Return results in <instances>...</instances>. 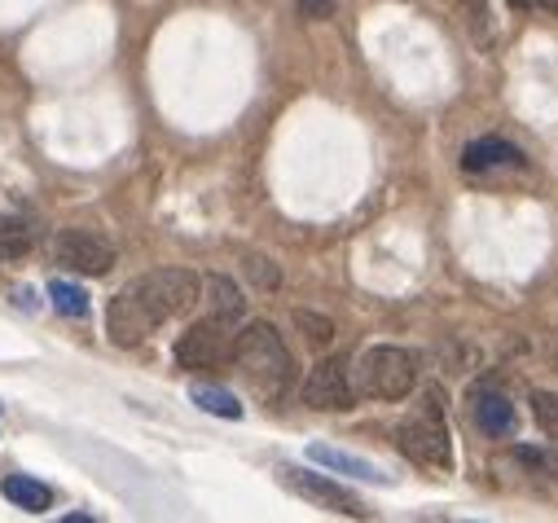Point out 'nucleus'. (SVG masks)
Wrapping results in <instances>:
<instances>
[{
	"label": "nucleus",
	"mask_w": 558,
	"mask_h": 523,
	"mask_svg": "<svg viewBox=\"0 0 558 523\" xmlns=\"http://www.w3.org/2000/svg\"><path fill=\"white\" fill-rule=\"evenodd\" d=\"M233 361H238L242 378L268 401L282 397V391L291 387V378H295L291 348L282 343V335H277L268 321H251L242 335H233Z\"/></svg>",
	"instance_id": "obj_1"
},
{
	"label": "nucleus",
	"mask_w": 558,
	"mask_h": 523,
	"mask_svg": "<svg viewBox=\"0 0 558 523\" xmlns=\"http://www.w3.org/2000/svg\"><path fill=\"white\" fill-rule=\"evenodd\" d=\"M417 369H423L417 352L396 343H374L356 361V391L374 401H404L417 387Z\"/></svg>",
	"instance_id": "obj_2"
},
{
	"label": "nucleus",
	"mask_w": 558,
	"mask_h": 523,
	"mask_svg": "<svg viewBox=\"0 0 558 523\" xmlns=\"http://www.w3.org/2000/svg\"><path fill=\"white\" fill-rule=\"evenodd\" d=\"M128 291L146 304V313H150L159 326L172 321V317H185V313L198 308V300H203V282H198V273H190V269H155V273H146V278H136Z\"/></svg>",
	"instance_id": "obj_3"
},
{
	"label": "nucleus",
	"mask_w": 558,
	"mask_h": 523,
	"mask_svg": "<svg viewBox=\"0 0 558 523\" xmlns=\"http://www.w3.org/2000/svg\"><path fill=\"white\" fill-rule=\"evenodd\" d=\"M396 445L404 458H413L417 466H432V471H449L453 466V449H449V427L436 410V391H432V405L427 414H417L409 423L396 427Z\"/></svg>",
	"instance_id": "obj_4"
},
{
	"label": "nucleus",
	"mask_w": 558,
	"mask_h": 523,
	"mask_svg": "<svg viewBox=\"0 0 558 523\" xmlns=\"http://www.w3.org/2000/svg\"><path fill=\"white\" fill-rule=\"evenodd\" d=\"M300 401L308 410H317V414H348V410H356V382H352L348 365L335 361V356L313 365L304 387H300Z\"/></svg>",
	"instance_id": "obj_5"
},
{
	"label": "nucleus",
	"mask_w": 558,
	"mask_h": 523,
	"mask_svg": "<svg viewBox=\"0 0 558 523\" xmlns=\"http://www.w3.org/2000/svg\"><path fill=\"white\" fill-rule=\"evenodd\" d=\"M177 361L185 369H220L225 361H233V326L220 317H203L194 321L181 339H177Z\"/></svg>",
	"instance_id": "obj_6"
},
{
	"label": "nucleus",
	"mask_w": 558,
	"mask_h": 523,
	"mask_svg": "<svg viewBox=\"0 0 558 523\" xmlns=\"http://www.w3.org/2000/svg\"><path fill=\"white\" fill-rule=\"evenodd\" d=\"M53 259L84 278H101L114 269V246L93 229H62L53 238Z\"/></svg>",
	"instance_id": "obj_7"
},
{
	"label": "nucleus",
	"mask_w": 558,
	"mask_h": 523,
	"mask_svg": "<svg viewBox=\"0 0 558 523\" xmlns=\"http://www.w3.org/2000/svg\"><path fill=\"white\" fill-rule=\"evenodd\" d=\"M282 475H287V484H291L300 497H308L313 506H322V510H330V514H348V519H365V514H369L365 501H361L356 492H348L343 484H335L330 475H317V471H304V466H287Z\"/></svg>",
	"instance_id": "obj_8"
},
{
	"label": "nucleus",
	"mask_w": 558,
	"mask_h": 523,
	"mask_svg": "<svg viewBox=\"0 0 558 523\" xmlns=\"http://www.w3.org/2000/svg\"><path fill=\"white\" fill-rule=\"evenodd\" d=\"M155 317L146 313V304L136 300L132 291H119L114 300H110V308H106V335H110V343H119V348H136V343H146L150 335H155Z\"/></svg>",
	"instance_id": "obj_9"
},
{
	"label": "nucleus",
	"mask_w": 558,
	"mask_h": 523,
	"mask_svg": "<svg viewBox=\"0 0 558 523\" xmlns=\"http://www.w3.org/2000/svg\"><path fill=\"white\" fill-rule=\"evenodd\" d=\"M308 458H313L317 466H326V471H335V475H352V479H361V484H383V488L391 484L387 471H378L374 462H365V458H356V453H343V449H335V445H313Z\"/></svg>",
	"instance_id": "obj_10"
},
{
	"label": "nucleus",
	"mask_w": 558,
	"mask_h": 523,
	"mask_svg": "<svg viewBox=\"0 0 558 523\" xmlns=\"http://www.w3.org/2000/svg\"><path fill=\"white\" fill-rule=\"evenodd\" d=\"M471 414H475L480 431H488L493 440H506V436H514V427H519L514 405H510L506 397H497V391H475V397H471Z\"/></svg>",
	"instance_id": "obj_11"
},
{
	"label": "nucleus",
	"mask_w": 558,
	"mask_h": 523,
	"mask_svg": "<svg viewBox=\"0 0 558 523\" xmlns=\"http://www.w3.org/2000/svg\"><path fill=\"white\" fill-rule=\"evenodd\" d=\"M519 163H523V155L501 137H480V142H471L462 150V168L466 172H493V168H519Z\"/></svg>",
	"instance_id": "obj_12"
},
{
	"label": "nucleus",
	"mask_w": 558,
	"mask_h": 523,
	"mask_svg": "<svg viewBox=\"0 0 558 523\" xmlns=\"http://www.w3.org/2000/svg\"><path fill=\"white\" fill-rule=\"evenodd\" d=\"M203 300H207V308H211V317H220V321H242V313H246V300H242V291L233 287V278H225V273H211L207 282H203Z\"/></svg>",
	"instance_id": "obj_13"
},
{
	"label": "nucleus",
	"mask_w": 558,
	"mask_h": 523,
	"mask_svg": "<svg viewBox=\"0 0 558 523\" xmlns=\"http://www.w3.org/2000/svg\"><path fill=\"white\" fill-rule=\"evenodd\" d=\"M0 492H5L19 510H27V514H40V510H49L53 506V492L40 484V479H32V475H5L0 479Z\"/></svg>",
	"instance_id": "obj_14"
},
{
	"label": "nucleus",
	"mask_w": 558,
	"mask_h": 523,
	"mask_svg": "<svg viewBox=\"0 0 558 523\" xmlns=\"http://www.w3.org/2000/svg\"><path fill=\"white\" fill-rule=\"evenodd\" d=\"M190 401H194L203 414H216V418H242L238 397H233V391H225V387H203V382H194V387H190Z\"/></svg>",
	"instance_id": "obj_15"
},
{
	"label": "nucleus",
	"mask_w": 558,
	"mask_h": 523,
	"mask_svg": "<svg viewBox=\"0 0 558 523\" xmlns=\"http://www.w3.org/2000/svg\"><path fill=\"white\" fill-rule=\"evenodd\" d=\"M27 251H32V229H27V220L0 211V259H19V255H27Z\"/></svg>",
	"instance_id": "obj_16"
},
{
	"label": "nucleus",
	"mask_w": 558,
	"mask_h": 523,
	"mask_svg": "<svg viewBox=\"0 0 558 523\" xmlns=\"http://www.w3.org/2000/svg\"><path fill=\"white\" fill-rule=\"evenodd\" d=\"M242 273L251 278L255 291H277V287H282V269H277V259L272 255H259V251H251L242 259Z\"/></svg>",
	"instance_id": "obj_17"
},
{
	"label": "nucleus",
	"mask_w": 558,
	"mask_h": 523,
	"mask_svg": "<svg viewBox=\"0 0 558 523\" xmlns=\"http://www.w3.org/2000/svg\"><path fill=\"white\" fill-rule=\"evenodd\" d=\"M49 300H53V308L62 313V317H75V321H84L88 317V295L75 287V282H49Z\"/></svg>",
	"instance_id": "obj_18"
},
{
	"label": "nucleus",
	"mask_w": 558,
	"mask_h": 523,
	"mask_svg": "<svg viewBox=\"0 0 558 523\" xmlns=\"http://www.w3.org/2000/svg\"><path fill=\"white\" fill-rule=\"evenodd\" d=\"M532 418L549 440H558V391H532Z\"/></svg>",
	"instance_id": "obj_19"
},
{
	"label": "nucleus",
	"mask_w": 558,
	"mask_h": 523,
	"mask_svg": "<svg viewBox=\"0 0 558 523\" xmlns=\"http://www.w3.org/2000/svg\"><path fill=\"white\" fill-rule=\"evenodd\" d=\"M295 326L308 335V343H313V348H326V343L335 339V321H330V317H322V313L300 308V313H295Z\"/></svg>",
	"instance_id": "obj_20"
},
{
	"label": "nucleus",
	"mask_w": 558,
	"mask_h": 523,
	"mask_svg": "<svg viewBox=\"0 0 558 523\" xmlns=\"http://www.w3.org/2000/svg\"><path fill=\"white\" fill-rule=\"evenodd\" d=\"M295 10L304 23H330L335 10H339V0H295Z\"/></svg>",
	"instance_id": "obj_21"
},
{
	"label": "nucleus",
	"mask_w": 558,
	"mask_h": 523,
	"mask_svg": "<svg viewBox=\"0 0 558 523\" xmlns=\"http://www.w3.org/2000/svg\"><path fill=\"white\" fill-rule=\"evenodd\" d=\"M466 5H471V10H475V14L484 19V0H466Z\"/></svg>",
	"instance_id": "obj_22"
},
{
	"label": "nucleus",
	"mask_w": 558,
	"mask_h": 523,
	"mask_svg": "<svg viewBox=\"0 0 558 523\" xmlns=\"http://www.w3.org/2000/svg\"><path fill=\"white\" fill-rule=\"evenodd\" d=\"M541 5H545V10H549V14L558 19V0H541Z\"/></svg>",
	"instance_id": "obj_23"
},
{
	"label": "nucleus",
	"mask_w": 558,
	"mask_h": 523,
	"mask_svg": "<svg viewBox=\"0 0 558 523\" xmlns=\"http://www.w3.org/2000/svg\"><path fill=\"white\" fill-rule=\"evenodd\" d=\"M510 5H514V10H532V0H510Z\"/></svg>",
	"instance_id": "obj_24"
}]
</instances>
